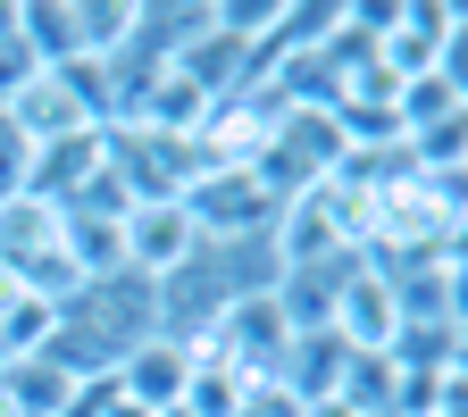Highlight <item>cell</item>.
Returning a JSON list of instances; mask_svg holds the SVG:
<instances>
[{
    "mask_svg": "<svg viewBox=\"0 0 468 417\" xmlns=\"http://www.w3.org/2000/svg\"><path fill=\"white\" fill-rule=\"evenodd\" d=\"M292 193H276L260 167H209L201 184L185 193L193 225H201V243H268V225Z\"/></svg>",
    "mask_w": 468,
    "mask_h": 417,
    "instance_id": "cell-1",
    "label": "cell"
},
{
    "mask_svg": "<svg viewBox=\"0 0 468 417\" xmlns=\"http://www.w3.org/2000/svg\"><path fill=\"white\" fill-rule=\"evenodd\" d=\"M201 259V225H193V209L185 201H134L126 209V276L134 284H167V276H185Z\"/></svg>",
    "mask_w": 468,
    "mask_h": 417,
    "instance_id": "cell-2",
    "label": "cell"
},
{
    "mask_svg": "<svg viewBox=\"0 0 468 417\" xmlns=\"http://www.w3.org/2000/svg\"><path fill=\"white\" fill-rule=\"evenodd\" d=\"M335 342L343 350H393L401 342V292H393V276H377L360 259L343 267V284H335Z\"/></svg>",
    "mask_w": 468,
    "mask_h": 417,
    "instance_id": "cell-3",
    "label": "cell"
},
{
    "mask_svg": "<svg viewBox=\"0 0 468 417\" xmlns=\"http://www.w3.org/2000/svg\"><path fill=\"white\" fill-rule=\"evenodd\" d=\"M0 109H9V126L42 151V142H68V134H92L101 126V117L84 109V92L68 84V76H58V68H34L9 100H0Z\"/></svg>",
    "mask_w": 468,
    "mask_h": 417,
    "instance_id": "cell-4",
    "label": "cell"
},
{
    "mask_svg": "<svg viewBox=\"0 0 468 417\" xmlns=\"http://www.w3.org/2000/svg\"><path fill=\"white\" fill-rule=\"evenodd\" d=\"M185 384H193V350L176 342V334H159V326L126 350V360H117V392H126V401H143L151 417L185 401Z\"/></svg>",
    "mask_w": 468,
    "mask_h": 417,
    "instance_id": "cell-5",
    "label": "cell"
},
{
    "mask_svg": "<svg viewBox=\"0 0 468 417\" xmlns=\"http://www.w3.org/2000/svg\"><path fill=\"white\" fill-rule=\"evenodd\" d=\"M101 159H109V134H101V126H92V134H68V142H42L34 167H26V193L68 209V201L92 184V175H101Z\"/></svg>",
    "mask_w": 468,
    "mask_h": 417,
    "instance_id": "cell-6",
    "label": "cell"
},
{
    "mask_svg": "<svg viewBox=\"0 0 468 417\" xmlns=\"http://www.w3.org/2000/svg\"><path fill=\"white\" fill-rule=\"evenodd\" d=\"M343 360H351V350L335 342V326H326V334H292V350H284V368H276V384H284L292 401L310 409V401H326V392L343 384Z\"/></svg>",
    "mask_w": 468,
    "mask_h": 417,
    "instance_id": "cell-7",
    "label": "cell"
},
{
    "mask_svg": "<svg viewBox=\"0 0 468 417\" xmlns=\"http://www.w3.org/2000/svg\"><path fill=\"white\" fill-rule=\"evenodd\" d=\"M134 34H143V9H134V0H76V50L84 58L109 68V58H126Z\"/></svg>",
    "mask_w": 468,
    "mask_h": 417,
    "instance_id": "cell-8",
    "label": "cell"
},
{
    "mask_svg": "<svg viewBox=\"0 0 468 417\" xmlns=\"http://www.w3.org/2000/svg\"><path fill=\"white\" fill-rule=\"evenodd\" d=\"M68 259L84 267V284L126 276V217H76L68 209Z\"/></svg>",
    "mask_w": 468,
    "mask_h": 417,
    "instance_id": "cell-9",
    "label": "cell"
},
{
    "mask_svg": "<svg viewBox=\"0 0 468 417\" xmlns=\"http://www.w3.org/2000/svg\"><path fill=\"white\" fill-rule=\"evenodd\" d=\"M17 42L34 50V68H76V9H50V0H17Z\"/></svg>",
    "mask_w": 468,
    "mask_h": 417,
    "instance_id": "cell-10",
    "label": "cell"
},
{
    "mask_svg": "<svg viewBox=\"0 0 468 417\" xmlns=\"http://www.w3.org/2000/svg\"><path fill=\"white\" fill-rule=\"evenodd\" d=\"M243 401H251V376H234L226 360H193V384H185V417H243Z\"/></svg>",
    "mask_w": 468,
    "mask_h": 417,
    "instance_id": "cell-11",
    "label": "cell"
},
{
    "mask_svg": "<svg viewBox=\"0 0 468 417\" xmlns=\"http://www.w3.org/2000/svg\"><path fill=\"white\" fill-rule=\"evenodd\" d=\"M26 167H34V142L9 126V109H0V201H17V193H26Z\"/></svg>",
    "mask_w": 468,
    "mask_h": 417,
    "instance_id": "cell-12",
    "label": "cell"
},
{
    "mask_svg": "<svg viewBox=\"0 0 468 417\" xmlns=\"http://www.w3.org/2000/svg\"><path fill=\"white\" fill-rule=\"evenodd\" d=\"M443 326H452V334H468V251H452V259H443Z\"/></svg>",
    "mask_w": 468,
    "mask_h": 417,
    "instance_id": "cell-13",
    "label": "cell"
},
{
    "mask_svg": "<svg viewBox=\"0 0 468 417\" xmlns=\"http://www.w3.org/2000/svg\"><path fill=\"white\" fill-rule=\"evenodd\" d=\"M443 417H468V334H452L443 350Z\"/></svg>",
    "mask_w": 468,
    "mask_h": 417,
    "instance_id": "cell-14",
    "label": "cell"
}]
</instances>
